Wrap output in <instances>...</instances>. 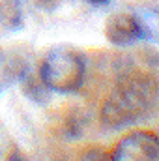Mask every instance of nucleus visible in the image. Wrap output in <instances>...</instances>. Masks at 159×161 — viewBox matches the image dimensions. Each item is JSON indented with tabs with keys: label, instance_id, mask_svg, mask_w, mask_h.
Here are the masks:
<instances>
[{
	"label": "nucleus",
	"instance_id": "1",
	"mask_svg": "<svg viewBox=\"0 0 159 161\" xmlns=\"http://www.w3.org/2000/svg\"><path fill=\"white\" fill-rule=\"evenodd\" d=\"M159 84L146 73H131L112 88L101 107V122L118 129L144 118L156 105Z\"/></svg>",
	"mask_w": 159,
	"mask_h": 161
},
{
	"label": "nucleus",
	"instance_id": "2",
	"mask_svg": "<svg viewBox=\"0 0 159 161\" xmlns=\"http://www.w3.org/2000/svg\"><path fill=\"white\" fill-rule=\"evenodd\" d=\"M84 60L69 47L52 49L40 68V77L51 92H75L84 80Z\"/></svg>",
	"mask_w": 159,
	"mask_h": 161
},
{
	"label": "nucleus",
	"instance_id": "3",
	"mask_svg": "<svg viewBox=\"0 0 159 161\" xmlns=\"http://www.w3.org/2000/svg\"><path fill=\"white\" fill-rule=\"evenodd\" d=\"M112 161H157L159 137L152 131H133L114 148Z\"/></svg>",
	"mask_w": 159,
	"mask_h": 161
},
{
	"label": "nucleus",
	"instance_id": "4",
	"mask_svg": "<svg viewBox=\"0 0 159 161\" xmlns=\"http://www.w3.org/2000/svg\"><path fill=\"white\" fill-rule=\"evenodd\" d=\"M144 36L146 30L133 13H114L105 21V38L112 45L125 47L142 40Z\"/></svg>",
	"mask_w": 159,
	"mask_h": 161
},
{
	"label": "nucleus",
	"instance_id": "5",
	"mask_svg": "<svg viewBox=\"0 0 159 161\" xmlns=\"http://www.w3.org/2000/svg\"><path fill=\"white\" fill-rule=\"evenodd\" d=\"M0 25L8 30H17L23 26L21 0H0Z\"/></svg>",
	"mask_w": 159,
	"mask_h": 161
},
{
	"label": "nucleus",
	"instance_id": "6",
	"mask_svg": "<svg viewBox=\"0 0 159 161\" xmlns=\"http://www.w3.org/2000/svg\"><path fill=\"white\" fill-rule=\"evenodd\" d=\"M23 79H25V94L32 99V101H36V103H47L49 101V88L45 86V82L40 79H32V75L30 73H23Z\"/></svg>",
	"mask_w": 159,
	"mask_h": 161
},
{
	"label": "nucleus",
	"instance_id": "7",
	"mask_svg": "<svg viewBox=\"0 0 159 161\" xmlns=\"http://www.w3.org/2000/svg\"><path fill=\"white\" fill-rule=\"evenodd\" d=\"M36 2L40 4L41 8H47V9H51V8H54L58 4V0H36Z\"/></svg>",
	"mask_w": 159,
	"mask_h": 161
},
{
	"label": "nucleus",
	"instance_id": "8",
	"mask_svg": "<svg viewBox=\"0 0 159 161\" xmlns=\"http://www.w3.org/2000/svg\"><path fill=\"white\" fill-rule=\"evenodd\" d=\"M86 2H90V4H94V6H107L111 0H86Z\"/></svg>",
	"mask_w": 159,
	"mask_h": 161
}]
</instances>
